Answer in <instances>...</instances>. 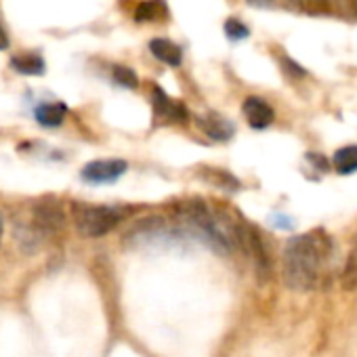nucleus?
<instances>
[{
    "instance_id": "nucleus-14",
    "label": "nucleus",
    "mask_w": 357,
    "mask_h": 357,
    "mask_svg": "<svg viewBox=\"0 0 357 357\" xmlns=\"http://www.w3.org/2000/svg\"><path fill=\"white\" fill-rule=\"evenodd\" d=\"M344 286H349V288L357 286V240H355L351 257L344 265Z\"/></svg>"
},
{
    "instance_id": "nucleus-2",
    "label": "nucleus",
    "mask_w": 357,
    "mask_h": 357,
    "mask_svg": "<svg viewBox=\"0 0 357 357\" xmlns=\"http://www.w3.org/2000/svg\"><path fill=\"white\" fill-rule=\"evenodd\" d=\"M72 221L82 238H103L122 221V211L114 206H93L76 202L72 206Z\"/></svg>"
},
{
    "instance_id": "nucleus-4",
    "label": "nucleus",
    "mask_w": 357,
    "mask_h": 357,
    "mask_svg": "<svg viewBox=\"0 0 357 357\" xmlns=\"http://www.w3.org/2000/svg\"><path fill=\"white\" fill-rule=\"evenodd\" d=\"M128 170V164L124 160H95L86 164L80 172V176L86 183L101 185V183H114Z\"/></svg>"
},
{
    "instance_id": "nucleus-17",
    "label": "nucleus",
    "mask_w": 357,
    "mask_h": 357,
    "mask_svg": "<svg viewBox=\"0 0 357 357\" xmlns=\"http://www.w3.org/2000/svg\"><path fill=\"white\" fill-rule=\"evenodd\" d=\"M5 49H9V36H7L5 28L0 26V51H5Z\"/></svg>"
},
{
    "instance_id": "nucleus-12",
    "label": "nucleus",
    "mask_w": 357,
    "mask_h": 357,
    "mask_svg": "<svg viewBox=\"0 0 357 357\" xmlns=\"http://www.w3.org/2000/svg\"><path fill=\"white\" fill-rule=\"evenodd\" d=\"M112 76H114V82L120 84V86H124V89H137L139 86L137 74L130 68H126V66H116Z\"/></svg>"
},
{
    "instance_id": "nucleus-19",
    "label": "nucleus",
    "mask_w": 357,
    "mask_h": 357,
    "mask_svg": "<svg viewBox=\"0 0 357 357\" xmlns=\"http://www.w3.org/2000/svg\"><path fill=\"white\" fill-rule=\"evenodd\" d=\"M3 231H5V219L0 215V240H3Z\"/></svg>"
},
{
    "instance_id": "nucleus-15",
    "label": "nucleus",
    "mask_w": 357,
    "mask_h": 357,
    "mask_svg": "<svg viewBox=\"0 0 357 357\" xmlns=\"http://www.w3.org/2000/svg\"><path fill=\"white\" fill-rule=\"evenodd\" d=\"M155 7H158V3H151V0H147V3H141L139 7H137V13H135V20L137 22H151V20H155Z\"/></svg>"
},
{
    "instance_id": "nucleus-16",
    "label": "nucleus",
    "mask_w": 357,
    "mask_h": 357,
    "mask_svg": "<svg viewBox=\"0 0 357 357\" xmlns=\"http://www.w3.org/2000/svg\"><path fill=\"white\" fill-rule=\"evenodd\" d=\"M326 3L338 9L342 15H357V0H326Z\"/></svg>"
},
{
    "instance_id": "nucleus-9",
    "label": "nucleus",
    "mask_w": 357,
    "mask_h": 357,
    "mask_svg": "<svg viewBox=\"0 0 357 357\" xmlns=\"http://www.w3.org/2000/svg\"><path fill=\"white\" fill-rule=\"evenodd\" d=\"M332 164H334V170L338 174H353V172H357V145L340 147L334 153Z\"/></svg>"
},
{
    "instance_id": "nucleus-11",
    "label": "nucleus",
    "mask_w": 357,
    "mask_h": 357,
    "mask_svg": "<svg viewBox=\"0 0 357 357\" xmlns=\"http://www.w3.org/2000/svg\"><path fill=\"white\" fill-rule=\"evenodd\" d=\"M11 68L20 74H26V76H40L45 74V61L43 57L38 55H20V57H13L11 59Z\"/></svg>"
},
{
    "instance_id": "nucleus-3",
    "label": "nucleus",
    "mask_w": 357,
    "mask_h": 357,
    "mask_svg": "<svg viewBox=\"0 0 357 357\" xmlns=\"http://www.w3.org/2000/svg\"><path fill=\"white\" fill-rule=\"evenodd\" d=\"M66 213L59 202L55 200H43L34 206V227L43 236H55L66 229Z\"/></svg>"
},
{
    "instance_id": "nucleus-18",
    "label": "nucleus",
    "mask_w": 357,
    "mask_h": 357,
    "mask_svg": "<svg viewBox=\"0 0 357 357\" xmlns=\"http://www.w3.org/2000/svg\"><path fill=\"white\" fill-rule=\"evenodd\" d=\"M296 5H311V3H319V0H292Z\"/></svg>"
},
{
    "instance_id": "nucleus-7",
    "label": "nucleus",
    "mask_w": 357,
    "mask_h": 357,
    "mask_svg": "<svg viewBox=\"0 0 357 357\" xmlns=\"http://www.w3.org/2000/svg\"><path fill=\"white\" fill-rule=\"evenodd\" d=\"M149 51L158 61H162L166 66H172V68L181 66V61H183V51L178 49L174 43L166 40V38H153L149 43Z\"/></svg>"
},
{
    "instance_id": "nucleus-5",
    "label": "nucleus",
    "mask_w": 357,
    "mask_h": 357,
    "mask_svg": "<svg viewBox=\"0 0 357 357\" xmlns=\"http://www.w3.org/2000/svg\"><path fill=\"white\" fill-rule=\"evenodd\" d=\"M242 112H244L248 124H250L252 128H257V130L267 128V126L273 122V118H275L273 107H271L267 101L259 99V97H248V99L244 101V105H242Z\"/></svg>"
},
{
    "instance_id": "nucleus-6",
    "label": "nucleus",
    "mask_w": 357,
    "mask_h": 357,
    "mask_svg": "<svg viewBox=\"0 0 357 357\" xmlns=\"http://www.w3.org/2000/svg\"><path fill=\"white\" fill-rule=\"evenodd\" d=\"M200 126L215 141H229L236 132L234 124L219 114H208L206 118H200Z\"/></svg>"
},
{
    "instance_id": "nucleus-1",
    "label": "nucleus",
    "mask_w": 357,
    "mask_h": 357,
    "mask_svg": "<svg viewBox=\"0 0 357 357\" xmlns=\"http://www.w3.org/2000/svg\"><path fill=\"white\" fill-rule=\"evenodd\" d=\"M336 255L334 240L321 229L290 238L282 259L286 286L298 292L326 288L336 271Z\"/></svg>"
},
{
    "instance_id": "nucleus-8",
    "label": "nucleus",
    "mask_w": 357,
    "mask_h": 357,
    "mask_svg": "<svg viewBox=\"0 0 357 357\" xmlns=\"http://www.w3.org/2000/svg\"><path fill=\"white\" fill-rule=\"evenodd\" d=\"M153 112L158 116H168V118H174V120H183L188 116L185 107L181 103H174L166 97V93L162 89H153Z\"/></svg>"
},
{
    "instance_id": "nucleus-10",
    "label": "nucleus",
    "mask_w": 357,
    "mask_h": 357,
    "mask_svg": "<svg viewBox=\"0 0 357 357\" xmlns=\"http://www.w3.org/2000/svg\"><path fill=\"white\" fill-rule=\"evenodd\" d=\"M34 116H36V120L43 126L53 128V126H59L63 122V118H66V105H61V103H43V105L36 107Z\"/></svg>"
},
{
    "instance_id": "nucleus-13",
    "label": "nucleus",
    "mask_w": 357,
    "mask_h": 357,
    "mask_svg": "<svg viewBox=\"0 0 357 357\" xmlns=\"http://www.w3.org/2000/svg\"><path fill=\"white\" fill-rule=\"evenodd\" d=\"M225 34H227L229 40L240 43V40H244V38L250 36V30L242 22H238V20H227L225 22Z\"/></svg>"
}]
</instances>
